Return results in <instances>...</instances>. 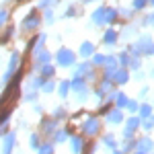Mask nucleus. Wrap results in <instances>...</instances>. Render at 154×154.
Segmentation results:
<instances>
[{"label": "nucleus", "mask_w": 154, "mask_h": 154, "mask_svg": "<svg viewBox=\"0 0 154 154\" xmlns=\"http://www.w3.org/2000/svg\"><path fill=\"white\" fill-rule=\"evenodd\" d=\"M138 123H140V119H138V117H131L130 121H128V128H125V138H130V136H131V131L138 128Z\"/></svg>", "instance_id": "4"}, {"label": "nucleus", "mask_w": 154, "mask_h": 154, "mask_svg": "<svg viewBox=\"0 0 154 154\" xmlns=\"http://www.w3.org/2000/svg\"><path fill=\"white\" fill-rule=\"evenodd\" d=\"M14 140H17V136L14 134H6V138H4V146H2V154H11L12 146H14Z\"/></svg>", "instance_id": "3"}, {"label": "nucleus", "mask_w": 154, "mask_h": 154, "mask_svg": "<svg viewBox=\"0 0 154 154\" xmlns=\"http://www.w3.org/2000/svg\"><path fill=\"white\" fill-rule=\"evenodd\" d=\"M82 131H84V134H88V136L97 134V131H99V119H97V117H88L82 123Z\"/></svg>", "instance_id": "1"}, {"label": "nucleus", "mask_w": 154, "mask_h": 154, "mask_svg": "<svg viewBox=\"0 0 154 154\" xmlns=\"http://www.w3.org/2000/svg\"><path fill=\"white\" fill-rule=\"evenodd\" d=\"M72 86H74V91H76V93H80V95L84 97V93H86V86H84L82 80H78V78H76V80L72 82Z\"/></svg>", "instance_id": "5"}, {"label": "nucleus", "mask_w": 154, "mask_h": 154, "mask_svg": "<svg viewBox=\"0 0 154 154\" xmlns=\"http://www.w3.org/2000/svg\"><path fill=\"white\" fill-rule=\"evenodd\" d=\"M58 60H60L62 66H70L72 62H74V56H72V51H68V49H60Z\"/></svg>", "instance_id": "2"}, {"label": "nucleus", "mask_w": 154, "mask_h": 154, "mask_svg": "<svg viewBox=\"0 0 154 154\" xmlns=\"http://www.w3.org/2000/svg\"><path fill=\"white\" fill-rule=\"evenodd\" d=\"M91 51H93V45H88V43H84V48L80 49V54H82V56H88Z\"/></svg>", "instance_id": "14"}, {"label": "nucleus", "mask_w": 154, "mask_h": 154, "mask_svg": "<svg viewBox=\"0 0 154 154\" xmlns=\"http://www.w3.org/2000/svg\"><path fill=\"white\" fill-rule=\"evenodd\" d=\"M31 146H33V148H39V138H37L35 134L31 136Z\"/></svg>", "instance_id": "17"}, {"label": "nucleus", "mask_w": 154, "mask_h": 154, "mask_svg": "<svg viewBox=\"0 0 154 154\" xmlns=\"http://www.w3.org/2000/svg\"><path fill=\"white\" fill-rule=\"evenodd\" d=\"M39 154H54V148H51V144H45L43 148H39Z\"/></svg>", "instance_id": "11"}, {"label": "nucleus", "mask_w": 154, "mask_h": 154, "mask_svg": "<svg viewBox=\"0 0 154 154\" xmlns=\"http://www.w3.org/2000/svg\"><path fill=\"white\" fill-rule=\"evenodd\" d=\"M138 148H140V152H142V154L144 152H150V150H152V142H150V140H142Z\"/></svg>", "instance_id": "8"}, {"label": "nucleus", "mask_w": 154, "mask_h": 154, "mask_svg": "<svg viewBox=\"0 0 154 154\" xmlns=\"http://www.w3.org/2000/svg\"><path fill=\"white\" fill-rule=\"evenodd\" d=\"M113 154H123V152H121V150H115V152H113Z\"/></svg>", "instance_id": "23"}, {"label": "nucleus", "mask_w": 154, "mask_h": 154, "mask_svg": "<svg viewBox=\"0 0 154 154\" xmlns=\"http://www.w3.org/2000/svg\"><path fill=\"white\" fill-rule=\"evenodd\" d=\"M93 62H95V64H105V58L99 54V56H95V58H93Z\"/></svg>", "instance_id": "18"}, {"label": "nucleus", "mask_w": 154, "mask_h": 154, "mask_svg": "<svg viewBox=\"0 0 154 154\" xmlns=\"http://www.w3.org/2000/svg\"><path fill=\"white\" fill-rule=\"evenodd\" d=\"M68 91H70V82H62V84H60V95H62V97L68 95Z\"/></svg>", "instance_id": "9"}, {"label": "nucleus", "mask_w": 154, "mask_h": 154, "mask_svg": "<svg viewBox=\"0 0 154 154\" xmlns=\"http://www.w3.org/2000/svg\"><path fill=\"white\" fill-rule=\"evenodd\" d=\"M66 138H68V131L66 130H60L58 134H56V142H64Z\"/></svg>", "instance_id": "10"}, {"label": "nucleus", "mask_w": 154, "mask_h": 154, "mask_svg": "<svg viewBox=\"0 0 154 154\" xmlns=\"http://www.w3.org/2000/svg\"><path fill=\"white\" fill-rule=\"evenodd\" d=\"M54 91V82L49 80V82H43V93H51Z\"/></svg>", "instance_id": "15"}, {"label": "nucleus", "mask_w": 154, "mask_h": 154, "mask_svg": "<svg viewBox=\"0 0 154 154\" xmlns=\"http://www.w3.org/2000/svg\"><path fill=\"white\" fill-rule=\"evenodd\" d=\"M150 111H152V109H150V105H144L142 109H140V113H142L144 117H146V115H150Z\"/></svg>", "instance_id": "16"}, {"label": "nucleus", "mask_w": 154, "mask_h": 154, "mask_svg": "<svg viewBox=\"0 0 154 154\" xmlns=\"http://www.w3.org/2000/svg\"><path fill=\"white\" fill-rule=\"evenodd\" d=\"M105 146H109V148H115V138H113V136H107V138H105Z\"/></svg>", "instance_id": "13"}, {"label": "nucleus", "mask_w": 154, "mask_h": 154, "mask_svg": "<svg viewBox=\"0 0 154 154\" xmlns=\"http://www.w3.org/2000/svg\"><path fill=\"white\" fill-rule=\"evenodd\" d=\"M115 80L123 84L125 80H128V74H125V72H117V74H115Z\"/></svg>", "instance_id": "12"}, {"label": "nucleus", "mask_w": 154, "mask_h": 154, "mask_svg": "<svg viewBox=\"0 0 154 154\" xmlns=\"http://www.w3.org/2000/svg\"><path fill=\"white\" fill-rule=\"evenodd\" d=\"M51 74H54V68L51 66H45L43 68V76H51Z\"/></svg>", "instance_id": "19"}, {"label": "nucleus", "mask_w": 154, "mask_h": 154, "mask_svg": "<svg viewBox=\"0 0 154 154\" xmlns=\"http://www.w3.org/2000/svg\"><path fill=\"white\" fill-rule=\"evenodd\" d=\"M82 146H84V142H82V138H72V150L78 154L80 150H82Z\"/></svg>", "instance_id": "7"}, {"label": "nucleus", "mask_w": 154, "mask_h": 154, "mask_svg": "<svg viewBox=\"0 0 154 154\" xmlns=\"http://www.w3.org/2000/svg\"><path fill=\"white\" fill-rule=\"evenodd\" d=\"M105 39L109 41V43H111V41H115V33H113V31H109V33L105 35Z\"/></svg>", "instance_id": "21"}, {"label": "nucleus", "mask_w": 154, "mask_h": 154, "mask_svg": "<svg viewBox=\"0 0 154 154\" xmlns=\"http://www.w3.org/2000/svg\"><path fill=\"white\" fill-rule=\"evenodd\" d=\"M144 125H146V130H152V128H154V119H150V121H146Z\"/></svg>", "instance_id": "22"}, {"label": "nucleus", "mask_w": 154, "mask_h": 154, "mask_svg": "<svg viewBox=\"0 0 154 154\" xmlns=\"http://www.w3.org/2000/svg\"><path fill=\"white\" fill-rule=\"evenodd\" d=\"M128 109H130V111H136V109H138V103H136V101H128Z\"/></svg>", "instance_id": "20"}, {"label": "nucleus", "mask_w": 154, "mask_h": 154, "mask_svg": "<svg viewBox=\"0 0 154 154\" xmlns=\"http://www.w3.org/2000/svg\"><path fill=\"white\" fill-rule=\"evenodd\" d=\"M121 119H123V115H121V111H119V109H115V111H111V113H109V121H111V123H119Z\"/></svg>", "instance_id": "6"}]
</instances>
